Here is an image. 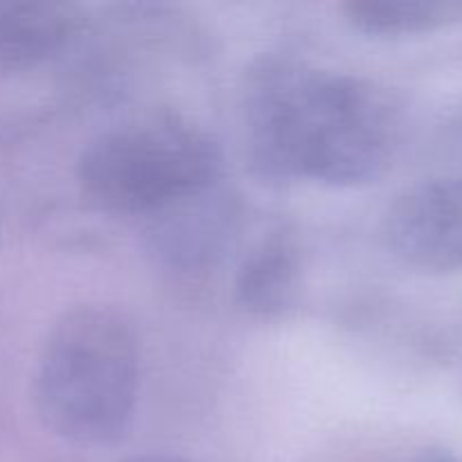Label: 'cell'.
<instances>
[{
    "mask_svg": "<svg viewBox=\"0 0 462 462\" xmlns=\"http://www.w3.org/2000/svg\"><path fill=\"white\" fill-rule=\"evenodd\" d=\"M242 131L246 162L262 183L359 188L395 158L402 108L365 77L269 52L244 75Z\"/></svg>",
    "mask_w": 462,
    "mask_h": 462,
    "instance_id": "cell-1",
    "label": "cell"
},
{
    "mask_svg": "<svg viewBox=\"0 0 462 462\" xmlns=\"http://www.w3.org/2000/svg\"><path fill=\"white\" fill-rule=\"evenodd\" d=\"M300 244L287 230L266 235L242 260L233 284V300L255 320H278L293 311L302 296Z\"/></svg>",
    "mask_w": 462,
    "mask_h": 462,
    "instance_id": "cell-6",
    "label": "cell"
},
{
    "mask_svg": "<svg viewBox=\"0 0 462 462\" xmlns=\"http://www.w3.org/2000/svg\"><path fill=\"white\" fill-rule=\"evenodd\" d=\"M224 180L219 144L188 120L153 116L111 126L77 161L81 197L99 212L147 217Z\"/></svg>",
    "mask_w": 462,
    "mask_h": 462,
    "instance_id": "cell-3",
    "label": "cell"
},
{
    "mask_svg": "<svg viewBox=\"0 0 462 462\" xmlns=\"http://www.w3.org/2000/svg\"><path fill=\"white\" fill-rule=\"evenodd\" d=\"M125 462H194V460L183 458V456H174V454H143V456H134V458H126Z\"/></svg>",
    "mask_w": 462,
    "mask_h": 462,
    "instance_id": "cell-10",
    "label": "cell"
},
{
    "mask_svg": "<svg viewBox=\"0 0 462 462\" xmlns=\"http://www.w3.org/2000/svg\"><path fill=\"white\" fill-rule=\"evenodd\" d=\"M343 12L355 30L379 39L427 34L462 21V3L429 0H350Z\"/></svg>",
    "mask_w": 462,
    "mask_h": 462,
    "instance_id": "cell-8",
    "label": "cell"
},
{
    "mask_svg": "<svg viewBox=\"0 0 462 462\" xmlns=\"http://www.w3.org/2000/svg\"><path fill=\"white\" fill-rule=\"evenodd\" d=\"M415 462H462L458 456H454L447 449H427L424 454H420Z\"/></svg>",
    "mask_w": 462,
    "mask_h": 462,
    "instance_id": "cell-9",
    "label": "cell"
},
{
    "mask_svg": "<svg viewBox=\"0 0 462 462\" xmlns=\"http://www.w3.org/2000/svg\"><path fill=\"white\" fill-rule=\"evenodd\" d=\"M140 393L134 325L108 305H77L50 328L32 379V402L48 431L77 447L126 438Z\"/></svg>",
    "mask_w": 462,
    "mask_h": 462,
    "instance_id": "cell-2",
    "label": "cell"
},
{
    "mask_svg": "<svg viewBox=\"0 0 462 462\" xmlns=\"http://www.w3.org/2000/svg\"><path fill=\"white\" fill-rule=\"evenodd\" d=\"M77 32L75 9L0 0V70L25 72L52 61Z\"/></svg>",
    "mask_w": 462,
    "mask_h": 462,
    "instance_id": "cell-7",
    "label": "cell"
},
{
    "mask_svg": "<svg viewBox=\"0 0 462 462\" xmlns=\"http://www.w3.org/2000/svg\"><path fill=\"white\" fill-rule=\"evenodd\" d=\"M383 242L409 269L429 275L462 271V170L402 192L383 215Z\"/></svg>",
    "mask_w": 462,
    "mask_h": 462,
    "instance_id": "cell-4",
    "label": "cell"
},
{
    "mask_svg": "<svg viewBox=\"0 0 462 462\" xmlns=\"http://www.w3.org/2000/svg\"><path fill=\"white\" fill-rule=\"evenodd\" d=\"M144 221V244L158 264L176 273H201L228 255L237 239L242 210L237 197L219 180Z\"/></svg>",
    "mask_w": 462,
    "mask_h": 462,
    "instance_id": "cell-5",
    "label": "cell"
}]
</instances>
